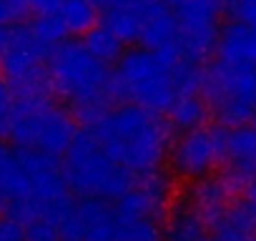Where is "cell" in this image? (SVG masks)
Listing matches in <instances>:
<instances>
[{"instance_id": "cell-1", "label": "cell", "mask_w": 256, "mask_h": 241, "mask_svg": "<svg viewBox=\"0 0 256 241\" xmlns=\"http://www.w3.org/2000/svg\"><path fill=\"white\" fill-rule=\"evenodd\" d=\"M93 134L108 158L128 168L136 178L161 171L171 148V124L136 103L113 106L98 124L86 128Z\"/></svg>"}, {"instance_id": "cell-2", "label": "cell", "mask_w": 256, "mask_h": 241, "mask_svg": "<svg viewBox=\"0 0 256 241\" xmlns=\"http://www.w3.org/2000/svg\"><path fill=\"white\" fill-rule=\"evenodd\" d=\"M60 168L73 196L78 194L80 198H103L110 204L128 194L138 181L128 168L108 158L93 134L86 128L78 131L73 146L63 156Z\"/></svg>"}, {"instance_id": "cell-3", "label": "cell", "mask_w": 256, "mask_h": 241, "mask_svg": "<svg viewBox=\"0 0 256 241\" xmlns=\"http://www.w3.org/2000/svg\"><path fill=\"white\" fill-rule=\"evenodd\" d=\"M46 70L53 96L66 100L70 108L90 100H108L110 106H118L110 88L108 66L96 60L80 40H66L58 46L48 56Z\"/></svg>"}, {"instance_id": "cell-4", "label": "cell", "mask_w": 256, "mask_h": 241, "mask_svg": "<svg viewBox=\"0 0 256 241\" xmlns=\"http://www.w3.org/2000/svg\"><path fill=\"white\" fill-rule=\"evenodd\" d=\"M201 96L221 128L248 126L256 118V68L214 60L204 68Z\"/></svg>"}, {"instance_id": "cell-5", "label": "cell", "mask_w": 256, "mask_h": 241, "mask_svg": "<svg viewBox=\"0 0 256 241\" xmlns=\"http://www.w3.org/2000/svg\"><path fill=\"white\" fill-rule=\"evenodd\" d=\"M113 83L123 103H136L156 116L168 113L171 103L176 100L171 70L146 48H131L120 56L113 70Z\"/></svg>"}, {"instance_id": "cell-6", "label": "cell", "mask_w": 256, "mask_h": 241, "mask_svg": "<svg viewBox=\"0 0 256 241\" xmlns=\"http://www.w3.org/2000/svg\"><path fill=\"white\" fill-rule=\"evenodd\" d=\"M226 158V128L221 126H204L196 131H186L171 141L168 148V166L174 176L184 181H198L211 176L216 168L224 166Z\"/></svg>"}, {"instance_id": "cell-7", "label": "cell", "mask_w": 256, "mask_h": 241, "mask_svg": "<svg viewBox=\"0 0 256 241\" xmlns=\"http://www.w3.org/2000/svg\"><path fill=\"white\" fill-rule=\"evenodd\" d=\"M178 23V53L194 66H204L218 40V0H171Z\"/></svg>"}, {"instance_id": "cell-8", "label": "cell", "mask_w": 256, "mask_h": 241, "mask_svg": "<svg viewBox=\"0 0 256 241\" xmlns=\"http://www.w3.org/2000/svg\"><path fill=\"white\" fill-rule=\"evenodd\" d=\"M226 184L241 196V191L256 181V128L254 126H238L226 131V158H224V174Z\"/></svg>"}, {"instance_id": "cell-9", "label": "cell", "mask_w": 256, "mask_h": 241, "mask_svg": "<svg viewBox=\"0 0 256 241\" xmlns=\"http://www.w3.org/2000/svg\"><path fill=\"white\" fill-rule=\"evenodd\" d=\"M184 201L201 216V221H204L206 228L211 231V228L224 218V214L234 206L236 194L231 191V186L226 184V178H224L221 174H211V176H206V178L191 181L188 196H186Z\"/></svg>"}, {"instance_id": "cell-10", "label": "cell", "mask_w": 256, "mask_h": 241, "mask_svg": "<svg viewBox=\"0 0 256 241\" xmlns=\"http://www.w3.org/2000/svg\"><path fill=\"white\" fill-rule=\"evenodd\" d=\"M80 126L73 118L70 108H63L58 103H50L43 116H40V126H38V136H36V148L58 158L66 156V151L73 146L76 136H78Z\"/></svg>"}, {"instance_id": "cell-11", "label": "cell", "mask_w": 256, "mask_h": 241, "mask_svg": "<svg viewBox=\"0 0 256 241\" xmlns=\"http://www.w3.org/2000/svg\"><path fill=\"white\" fill-rule=\"evenodd\" d=\"M214 53H216V60L256 68V28L228 20L218 30V40H216Z\"/></svg>"}, {"instance_id": "cell-12", "label": "cell", "mask_w": 256, "mask_h": 241, "mask_svg": "<svg viewBox=\"0 0 256 241\" xmlns=\"http://www.w3.org/2000/svg\"><path fill=\"white\" fill-rule=\"evenodd\" d=\"M0 194L6 198V206L30 196L28 174L23 171L16 148L8 144H0Z\"/></svg>"}, {"instance_id": "cell-13", "label": "cell", "mask_w": 256, "mask_h": 241, "mask_svg": "<svg viewBox=\"0 0 256 241\" xmlns=\"http://www.w3.org/2000/svg\"><path fill=\"white\" fill-rule=\"evenodd\" d=\"M161 241H208V228L201 216L181 198L174 206L166 228H161Z\"/></svg>"}, {"instance_id": "cell-14", "label": "cell", "mask_w": 256, "mask_h": 241, "mask_svg": "<svg viewBox=\"0 0 256 241\" xmlns=\"http://www.w3.org/2000/svg\"><path fill=\"white\" fill-rule=\"evenodd\" d=\"M208 118H211V110L201 93L176 96V100L168 108V124H171V128H178L181 134L208 126Z\"/></svg>"}, {"instance_id": "cell-15", "label": "cell", "mask_w": 256, "mask_h": 241, "mask_svg": "<svg viewBox=\"0 0 256 241\" xmlns=\"http://www.w3.org/2000/svg\"><path fill=\"white\" fill-rule=\"evenodd\" d=\"M208 241H256V221L238 204V198L224 214V218L208 231Z\"/></svg>"}, {"instance_id": "cell-16", "label": "cell", "mask_w": 256, "mask_h": 241, "mask_svg": "<svg viewBox=\"0 0 256 241\" xmlns=\"http://www.w3.org/2000/svg\"><path fill=\"white\" fill-rule=\"evenodd\" d=\"M123 46H131V43H138L141 38V26H144V18H141V10L136 6V0L131 6H123V8H116V10H108L103 13V23Z\"/></svg>"}, {"instance_id": "cell-17", "label": "cell", "mask_w": 256, "mask_h": 241, "mask_svg": "<svg viewBox=\"0 0 256 241\" xmlns=\"http://www.w3.org/2000/svg\"><path fill=\"white\" fill-rule=\"evenodd\" d=\"M136 186L146 194V198L151 201L156 218L164 221L171 211V201H174V178L166 171H154L146 176H138Z\"/></svg>"}, {"instance_id": "cell-18", "label": "cell", "mask_w": 256, "mask_h": 241, "mask_svg": "<svg viewBox=\"0 0 256 241\" xmlns=\"http://www.w3.org/2000/svg\"><path fill=\"white\" fill-rule=\"evenodd\" d=\"M80 43H83V48H86L96 60H100L103 66L118 63L120 56L126 53V46H123L106 26H96L93 30H88Z\"/></svg>"}, {"instance_id": "cell-19", "label": "cell", "mask_w": 256, "mask_h": 241, "mask_svg": "<svg viewBox=\"0 0 256 241\" xmlns=\"http://www.w3.org/2000/svg\"><path fill=\"white\" fill-rule=\"evenodd\" d=\"M58 18L63 20L68 36H86L98 26V10L93 8L90 0H63Z\"/></svg>"}, {"instance_id": "cell-20", "label": "cell", "mask_w": 256, "mask_h": 241, "mask_svg": "<svg viewBox=\"0 0 256 241\" xmlns=\"http://www.w3.org/2000/svg\"><path fill=\"white\" fill-rule=\"evenodd\" d=\"M28 30L33 36V40L50 56L58 46H63L68 40V30L63 26V20L58 16H36L28 23Z\"/></svg>"}, {"instance_id": "cell-21", "label": "cell", "mask_w": 256, "mask_h": 241, "mask_svg": "<svg viewBox=\"0 0 256 241\" xmlns=\"http://www.w3.org/2000/svg\"><path fill=\"white\" fill-rule=\"evenodd\" d=\"M116 241H161V224L154 218H138V221L118 218Z\"/></svg>"}, {"instance_id": "cell-22", "label": "cell", "mask_w": 256, "mask_h": 241, "mask_svg": "<svg viewBox=\"0 0 256 241\" xmlns=\"http://www.w3.org/2000/svg\"><path fill=\"white\" fill-rule=\"evenodd\" d=\"M23 238L26 241H60L58 224L50 218H36L23 226Z\"/></svg>"}, {"instance_id": "cell-23", "label": "cell", "mask_w": 256, "mask_h": 241, "mask_svg": "<svg viewBox=\"0 0 256 241\" xmlns=\"http://www.w3.org/2000/svg\"><path fill=\"white\" fill-rule=\"evenodd\" d=\"M30 13L28 0H0V28L20 23Z\"/></svg>"}, {"instance_id": "cell-24", "label": "cell", "mask_w": 256, "mask_h": 241, "mask_svg": "<svg viewBox=\"0 0 256 241\" xmlns=\"http://www.w3.org/2000/svg\"><path fill=\"white\" fill-rule=\"evenodd\" d=\"M226 10L231 13V20L256 28V0H231Z\"/></svg>"}, {"instance_id": "cell-25", "label": "cell", "mask_w": 256, "mask_h": 241, "mask_svg": "<svg viewBox=\"0 0 256 241\" xmlns=\"http://www.w3.org/2000/svg\"><path fill=\"white\" fill-rule=\"evenodd\" d=\"M13 88L10 83L3 78V73H0V136H6V120H8V113L13 108Z\"/></svg>"}, {"instance_id": "cell-26", "label": "cell", "mask_w": 256, "mask_h": 241, "mask_svg": "<svg viewBox=\"0 0 256 241\" xmlns=\"http://www.w3.org/2000/svg\"><path fill=\"white\" fill-rule=\"evenodd\" d=\"M0 241H26L23 238V226L13 221L10 216L0 214Z\"/></svg>"}, {"instance_id": "cell-27", "label": "cell", "mask_w": 256, "mask_h": 241, "mask_svg": "<svg viewBox=\"0 0 256 241\" xmlns=\"http://www.w3.org/2000/svg\"><path fill=\"white\" fill-rule=\"evenodd\" d=\"M63 0H28V8L36 16H58Z\"/></svg>"}, {"instance_id": "cell-28", "label": "cell", "mask_w": 256, "mask_h": 241, "mask_svg": "<svg viewBox=\"0 0 256 241\" xmlns=\"http://www.w3.org/2000/svg\"><path fill=\"white\" fill-rule=\"evenodd\" d=\"M238 204L251 214V218L256 221V181H251L244 191H241V196H238Z\"/></svg>"}, {"instance_id": "cell-29", "label": "cell", "mask_w": 256, "mask_h": 241, "mask_svg": "<svg viewBox=\"0 0 256 241\" xmlns=\"http://www.w3.org/2000/svg\"><path fill=\"white\" fill-rule=\"evenodd\" d=\"M90 3L100 16V13H108V10H116V8H123V6H131L134 0H90Z\"/></svg>"}, {"instance_id": "cell-30", "label": "cell", "mask_w": 256, "mask_h": 241, "mask_svg": "<svg viewBox=\"0 0 256 241\" xmlns=\"http://www.w3.org/2000/svg\"><path fill=\"white\" fill-rule=\"evenodd\" d=\"M8 40H10V28H0V56L6 53V48H8Z\"/></svg>"}, {"instance_id": "cell-31", "label": "cell", "mask_w": 256, "mask_h": 241, "mask_svg": "<svg viewBox=\"0 0 256 241\" xmlns=\"http://www.w3.org/2000/svg\"><path fill=\"white\" fill-rule=\"evenodd\" d=\"M0 214H6V198H3V194H0Z\"/></svg>"}, {"instance_id": "cell-32", "label": "cell", "mask_w": 256, "mask_h": 241, "mask_svg": "<svg viewBox=\"0 0 256 241\" xmlns=\"http://www.w3.org/2000/svg\"><path fill=\"white\" fill-rule=\"evenodd\" d=\"M254 128H256V118H254Z\"/></svg>"}]
</instances>
